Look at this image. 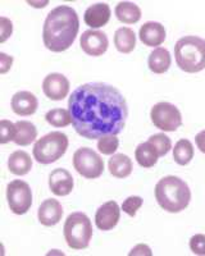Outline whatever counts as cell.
<instances>
[{
    "mask_svg": "<svg viewBox=\"0 0 205 256\" xmlns=\"http://www.w3.org/2000/svg\"><path fill=\"white\" fill-rule=\"evenodd\" d=\"M135 158L138 160V166H141L142 168H152L158 162V152L156 148L146 141V142H142L136 148L135 150Z\"/></svg>",
    "mask_w": 205,
    "mask_h": 256,
    "instance_id": "cell-24",
    "label": "cell"
},
{
    "mask_svg": "<svg viewBox=\"0 0 205 256\" xmlns=\"http://www.w3.org/2000/svg\"><path fill=\"white\" fill-rule=\"evenodd\" d=\"M114 45L118 52L128 54L136 46V35L134 30L128 27H120L114 34Z\"/></svg>",
    "mask_w": 205,
    "mask_h": 256,
    "instance_id": "cell-23",
    "label": "cell"
},
{
    "mask_svg": "<svg viewBox=\"0 0 205 256\" xmlns=\"http://www.w3.org/2000/svg\"><path fill=\"white\" fill-rule=\"evenodd\" d=\"M38 222L45 227H53L62 220L63 216V208L58 200L48 198L42 201L38 208Z\"/></svg>",
    "mask_w": 205,
    "mask_h": 256,
    "instance_id": "cell-14",
    "label": "cell"
},
{
    "mask_svg": "<svg viewBox=\"0 0 205 256\" xmlns=\"http://www.w3.org/2000/svg\"><path fill=\"white\" fill-rule=\"evenodd\" d=\"M38 106V98L30 91H18L12 98V109L20 116H32Z\"/></svg>",
    "mask_w": 205,
    "mask_h": 256,
    "instance_id": "cell-16",
    "label": "cell"
},
{
    "mask_svg": "<svg viewBox=\"0 0 205 256\" xmlns=\"http://www.w3.org/2000/svg\"><path fill=\"white\" fill-rule=\"evenodd\" d=\"M80 30V18L72 6H59L46 16L42 40L48 50L62 52L70 49Z\"/></svg>",
    "mask_w": 205,
    "mask_h": 256,
    "instance_id": "cell-2",
    "label": "cell"
},
{
    "mask_svg": "<svg viewBox=\"0 0 205 256\" xmlns=\"http://www.w3.org/2000/svg\"><path fill=\"white\" fill-rule=\"evenodd\" d=\"M118 146H120V140L114 134L104 136L98 141V148L102 155H113L117 152Z\"/></svg>",
    "mask_w": 205,
    "mask_h": 256,
    "instance_id": "cell-28",
    "label": "cell"
},
{
    "mask_svg": "<svg viewBox=\"0 0 205 256\" xmlns=\"http://www.w3.org/2000/svg\"><path fill=\"white\" fill-rule=\"evenodd\" d=\"M45 120L53 127H67L68 124L72 123V116H70V110L66 109H52L46 113Z\"/></svg>",
    "mask_w": 205,
    "mask_h": 256,
    "instance_id": "cell-26",
    "label": "cell"
},
{
    "mask_svg": "<svg viewBox=\"0 0 205 256\" xmlns=\"http://www.w3.org/2000/svg\"><path fill=\"white\" fill-rule=\"evenodd\" d=\"M110 6L106 3H96L88 6L86 9L84 20L85 24L91 28H100V27L106 26L110 20Z\"/></svg>",
    "mask_w": 205,
    "mask_h": 256,
    "instance_id": "cell-17",
    "label": "cell"
},
{
    "mask_svg": "<svg viewBox=\"0 0 205 256\" xmlns=\"http://www.w3.org/2000/svg\"><path fill=\"white\" fill-rule=\"evenodd\" d=\"M195 142H196V146L200 152H202V154H205V130L196 134V137H195Z\"/></svg>",
    "mask_w": 205,
    "mask_h": 256,
    "instance_id": "cell-35",
    "label": "cell"
},
{
    "mask_svg": "<svg viewBox=\"0 0 205 256\" xmlns=\"http://www.w3.org/2000/svg\"><path fill=\"white\" fill-rule=\"evenodd\" d=\"M72 124L88 140L120 134L128 116L124 96L116 88L102 82L81 84L68 100Z\"/></svg>",
    "mask_w": 205,
    "mask_h": 256,
    "instance_id": "cell-1",
    "label": "cell"
},
{
    "mask_svg": "<svg viewBox=\"0 0 205 256\" xmlns=\"http://www.w3.org/2000/svg\"><path fill=\"white\" fill-rule=\"evenodd\" d=\"M156 198L159 206L168 212H180L188 206L191 191L181 178L167 176L156 186Z\"/></svg>",
    "mask_w": 205,
    "mask_h": 256,
    "instance_id": "cell-3",
    "label": "cell"
},
{
    "mask_svg": "<svg viewBox=\"0 0 205 256\" xmlns=\"http://www.w3.org/2000/svg\"><path fill=\"white\" fill-rule=\"evenodd\" d=\"M116 16L118 20L126 24H138L141 20V9L131 2H120L116 6Z\"/></svg>",
    "mask_w": 205,
    "mask_h": 256,
    "instance_id": "cell-21",
    "label": "cell"
},
{
    "mask_svg": "<svg viewBox=\"0 0 205 256\" xmlns=\"http://www.w3.org/2000/svg\"><path fill=\"white\" fill-rule=\"evenodd\" d=\"M190 248L195 255H205V234H195L191 237Z\"/></svg>",
    "mask_w": 205,
    "mask_h": 256,
    "instance_id": "cell-31",
    "label": "cell"
},
{
    "mask_svg": "<svg viewBox=\"0 0 205 256\" xmlns=\"http://www.w3.org/2000/svg\"><path fill=\"white\" fill-rule=\"evenodd\" d=\"M120 218V209L116 201H108L98 209L95 224L100 230H110L116 227Z\"/></svg>",
    "mask_w": 205,
    "mask_h": 256,
    "instance_id": "cell-12",
    "label": "cell"
},
{
    "mask_svg": "<svg viewBox=\"0 0 205 256\" xmlns=\"http://www.w3.org/2000/svg\"><path fill=\"white\" fill-rule=\"evenodd\" d=\"M8 168L16 176H26L32 168V159L26 152L17 150L8 159Z\"/></svg>",
    "mask_w": 205,
    "mask_h": 256,
    "instance_id": "cell-19",
    "label": "cell"
},
{
    "mask_svg": "<svg viewBox=\"0 0 205 256\" xmlns=\"http://www.w3.org/2000/svg\"><path fill=\"white\" fill-rule=\"evenodd\" d=\"M194 158V146L186 138H181L173 148V159L178 166H188Z\"/></svg>",
    "mask_w": 205,
    "mask_h": 256,
    "instance_id": "cell-25",
    "label": "cell"
},
{
    "mask_svg": "<svg viewBox=\"0 0 205 256\" xmlns=\"http://www.w3.org/2000/svg\"><path fill=\"white\" fill-rule=\"evenodd\" d=\"M6 200L14 214L24 216L32 205V192L28 184L20 180H12L6 186Z\"/></svg>",
    "mask_w": 205,
    "mask_h": 256,
    "instance_id": "cell-9",
    "label": "cell"
},
{
    "mask_svg": "<svg viewBox=\"0 0 205 256\" xmlns=\"http://www.w3.org/2000/svg\"><path fill=\"white\" fill-rule=\"evenodd\" d=\"M149 141L154 148H156L159 156H164L170 152V150L172 148V141H170V137L164 134H152L149 137Z\"/></svg>",
    "mask_w": 205,
    "mask_h": 256,
    "instance_id": "cell-27",
    "label": "cell"
},
{
    "mask_svg": "<svg viewBox=\"0 0 205 256\" xmlns=\"http://www.w3.org/2000/svg\"><path fill=\"white\" fill-rule=\"evenodd\" d=\"M166 28L159 22H146L141 26L138 38L141 42L146 46H159L164 42L166 38Z\"/></svg>",
    "mask_w": 205,
    "mask_h": 256,
    "instance_id": "cell-15",
    "label": "cell"
},
{
    "mask_svg": "<svg viewBox=\"0 0 205 256\" xmlns=\"http://www.w3.org/2000/svg\"><path fill=\"white\" fill-rule=\"evenodd\" d=\"M0 30H2V38H0V42H6V38L12 35L13 32V24L12 22L6 17L0 18Z\"/></svg>",
    "mask_w": 205,
    "mask_h": 256,
    "instance_id": "cell-32",
    "label": "cell"
},
{
    "mask_svg": "<svg viewBox=\"0 0 205 256\" xmlns=\"http://www.w3.org/2000/svg\"><path fill=\"white\" fill-rule=\"evenodd\" d=\"M176 63L184 72L198 73L205 70V40L198 36H184L174 45Z\"/></svg>",
    "mask_w": 205,
    "mask_h": 256,
    "instance_id": "cell-4",
    "label": "cell"
},
{
    "mask_svg": "<svg viewBox=\"0 0 205 256\" xmlns=\"http://www.w3.org/2000/svg\"><path fill=\"white\" fill-rule=\"evenodd\" d=\"M68 137L63 132H50L36 141L34 158L40 164H52L60 159L68 148Z\"/></svg>",
    "mask_w": 205,
    "mask_h": 256,
    "instance_id": "cell-6",
    "label": "cell"
},
{
    "mask_svg": "<svg viewBox=\"0 0 205 256\" xmlns=\"http://www.w3.org/2000/svg\"><path fill=\"white\" fill-rule=\"evenodd\" d=\"M74 166L80 176L95 180L104 172V162L102 156L90 148H81L74 154Z\"/></svg>",
    "mask_w": 205,
    "mask_h": 256,
    "instance_id": "cell-7",
    "label": "cell"
},
{
    "mask_svg": "<svg viewBox=\"0 0 205 256\" xmlns=\"http://www.w3.org/2000/svg\"><path fill=\"white\" fill-rule=\"evenodd\" d=\"M13 64V56H6V52H0V73L6 74Z\"/></svg>",
    "mask_w": 205,
    "mask_h": 256,
    "instance_id": "cell-33",
    "label": "cell"
},
{
    "mask_svg": "<svg viewBox=\"0 0 205 256\" xmlns=\"http://www.w3.org/2000/svg\"><path fill=\"white\" fill-rule=\"evenodd\" d=\"M136 255H145V256H152V248L148 244H138L135 248H132L130 256H136Z\"/></svg>",
    "mask_w": 205,
    "mask_h": 256,
    "instance_id": "cell-34",
    "label": "cell"
},
{
    "mask_svg": "<svg viewBox=\"0 0 205 256\" xmlns=\"http://www.w3.org/2000/svg\"><path fill=\"white\" fill-rule=\"evenodd\" d=\"M170 64H172L170 54L164 48H156V49L152 50L150 52L149 59H148L149 70L152 73H156V74H162V73L167 72L170 70Z\"/></svg>",
    "mask_w": 205,
    "mask_h": 256,
    "instance_id": "cell-18",
    "label": "cell"
},
{
    "mask_svg": "<svg viewBox=\"0 0 205 256\" xmlns=\"http://www.w3.org/2000/svg\"><path fill=\"white\" fill-rule=\"evenodd\" d=\"M70 81L62 73H50L42 82V91L45 96L53 102H60L70 92Z\"/></svg>",
    "mask_w": 205,
    "mask_h": 256,
    "instance_id": "cell-11",
    "label": "cell"
},
{
    "mask_svg": "<svg viewBox=\"0 0 205 256\" xmlns=\"http://www.w3.org/2000/svg\"><path fill=\"white\" fill-rule=\"evenodd\" d=\"M0 132H2V138H0V144H6L9 141H13L16 137V123H12L10 120H3L0 122Z\"/></svg>",
    "mask_w": 205,
    "mask_h": 256,
    "instance_id": "cell-29",
    "label": "cell"
},
{
    "mask_svg": "<svg viewBox=\"0 0 205 256\" xmlns=\"http://www.w3.org/2000/svg\"><path fill=\"white\" fill-rule=\"evenodd\" d=\"M81 49L90 56H100L108 50L109 41L104 32L98 30H88L80 38Z\"/></svg>",
    "mask_w": 205,
    "mask_h": 256,
    "instance_id": "cell-10",
    "label": "cell"
},
{
    "mask_svg": "<svg viewBox=\"0 0 205 256\" xmlns=\"http://www.w3.org/2000/svg\"><path fill=\"white\" fill-rule=\"evenodd\" d=\"M64 238L72 250H82L90 244L92 237L91 220L85 212H76L70 214L63 228Z\"/></svg>",
    "mask_w": 205,
    "mask_h": 256,
    "instance_id": "cell-5",
    "label": "cell"
},
{
    "mask_svg": "<svg viewBox=\"0 0 205 256\" xmlns=\"http://www.w3.org/2000/svg\"><path fill=\"white\" fill-rule=\"evenodd\" d=\"M74 177L67 169L56 168L49 176L50 191L56 196H67L74 190Z\"/></svg>",
    "mask_w": 205,
    "mask_h": 256,
    "instance_id": "cell-13",
    "label": "cell"
},
{
    "mask_svg": "<svg viewBox=\"0 0 205 256\" xmlns=\"http://www.w3.org/2000/svg\"><path fill=\"white\" fill-rule=\"evenodd\" d=\"M16 128H17V132H16V137L13 141L18 146H28L36 140L38 130L34 123L28 122V120H20L16 123Z\"/></svg>",
    "mask_w": 205,
    "mask_h": 256,
    "instance_id": "cell-22",
    "label": "cell"
},
{
    "mask_svg": "<svg viewBox=\"0 0 205 256\" xmlns=\"http://www.w3.org/2000/svg\"><path fill=\"white\" fill-rule=\"evenodd\" d=\"M108 169L116 178H126L132 173V160L124 154H114L109 159Z\"/></svg>",
    "mask_w": 205,
    "mask_h": 256,
    "instance_id": "cell-20",
    "label": "cell"
},
{
    "mask_svg": "<svg viewBox=\"0 0 205 256\" xmlns=\"http://www.w3.org/2000/svg\"><path fill=\"white\" fill-rule=\"evenodd\" d=\"M144 200L140 198V196H130L126 200L123 201L122 204V210L126 212L127 216H135L138 210L142 206Z\"/></svg>",
    "mask_w": 205,
    "mask_h": 256,
    "instance_id": "cell-30",
    "label": "cell"
},
{
    "mask_svg": "<svg viewBox=\"0 0 205 256\" xmlns=\"http://www.w3.org/2000/svg\"><path fill=\"white\" fill-rule=\"evenodd\" d=\"M152 124L164 132H174L182 124L181 112L176 105L167 102L156 104L150 110Z\"/></svg>",
    "mask_w": 205,
    "mask_h": 256,
    "instance_id": "cell-8",
    "label": "cell"
}]
</instances>
